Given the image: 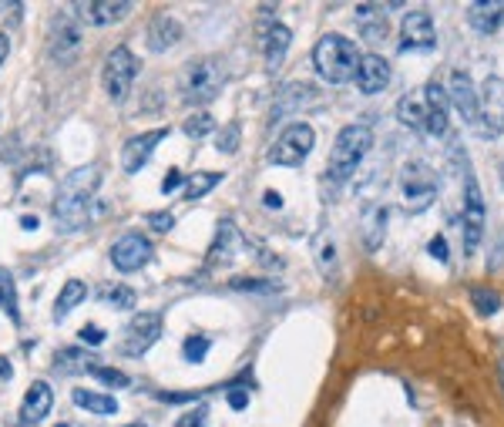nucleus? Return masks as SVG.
Here are the masks:
<instances>
[{
  "mask_svg": "<svg viewBox=\"0 0 504 427\" xmlns=\"http://www.w3.org/2000/svg\"><path fill=\"white\" fill-rule=\"evenodd\" d=\"M235 249H239V229H235V223L222 219L216 233V242H212L205 263H209V266H229L235 259Z\"/></svg>",
  "mask_w": 504,
  "mask_h": 427,
  "instance_id": "obj_22",
  "label": "nucleus"
},
{
  "mask_svg": "<svg viewBox=\"0 0 504 427\" xmlns=\"http://www.w3.org/2000/svg\"><path fill=\"white\" fill-rule=\"evenodd\" d=\"M81 340L84 343H95V347H98V343H104V330H98V326H84Z\"/></svg>",
  "mask_w": 504,
  "mask_h": 427,
  "instance_id": "obj_44",
  "label": "nucleus"
},
{
  "mask_svg": "<svg viewBox=\"0 0 504 427\" xmlns=\"http://www.w3.org/2000/svg\"><path fill=\"white\" fill-rule=\"evenodd\" d=\"M149 259H151V242L141 233H125L111 246V263H115L118 273H138Z\"/></svg>",
  "mask_w": 504,
  "mask_h": 427,
  "instance_id": "obj_14",
  "label": "nucleus"
},
{
  "mask_svg": "<svg viewBox=\"0 0 504 427\" xmlns=\"http://www.w3.org/2000/svg\"><path fill=\"white\" fill-rule=\"evenodd\" d=\"M128 427H149V424H128Z\"/></svg>",
  "mask_w": 504,
  "mask_h": 427,
  "instance_id": "obj_51",
  "label": "nucleus"
},
{
  "mask_svg": "<svg viewBox=\"0 0 504 427\" xmlns=\"http://www.w3.org/2000/svg\"><path fill=\"white\" fill-rule=\"evenodd\" d=\"M7 54H11V41H7V34L0 31V65L7 61Z\"/></svg>",
  "mask_w": 504,
  "mask_h": 427,
  "instance_id": "obj_47",
  "label": "nucleus"
},
{
  "mask_svg": "<svg viewBox=\"0 0 504 427\" xmlns=\"http://www.w3.org/2000/svg\"><path fill=\"white\" fill-rule=\"evenodd\" d=\"M501 380H504V363H501Z\"/></svg>",
  "mask_w": 504,
  "mask_h": 427,
  "instance_id": "obj_52",
  "label": "nucleus"
},
{
  "mask_svg": "<svg viewBox=\"0 0 504 427\" xmlns=\"http://www.w3.org/2000/svg\"><path fill=\"white\" fill-rule=\"evenodd\" d=\"M0 380H11V363L7 360H0Z\"/></svg>",
  "mask_w": 504,
  "mask_h": 427,
  "instance_id": "obj_48",
  "label": "nucleus"
},
{
  "mask_svg": "<svg viewBox=\"0 0 504 427\" xmlns=\"http://www.w3.org/2000/svg\"><path fill=\"white\" fill-rule=\"evenodd\" d=\"M477 135L494 141L504 132V81L501 78H487L485 91L477 95Z\"/></svg>",
  "mask_w": 504,
  "mask_h": 427,
  "instance_id": "obj_8",
  "label": "nucleus"
},
{
  "mask_svg": "<svg viewBox=\"0 0 504 427\" xmlns=\"http://www.w3.org/2000/svg\"><path fill=\"white\" fill-rule=\"evenodd\" d=\"M74 397V404L81 410H91V414H104V417H111V414H118V400L115 397H108V393H98V391H78L71 393Z\"/></svg>",
  "mask_w": 504,
  "mask_h": 427,
  "instance_id": "obj_28",
  "label": "nucleus"
},
{
  "mask_svg": "<svg viewBox=\"0 0 504 427\" xmlns=\"http://www.w3.org/2000/svg\"><path fill=\"white\" fill-rule=\"evenodd\" d=\"M229 408L246 410V408H249V393H246V391H229Z\"/></svg>",
  "mask_w": 504,
  "mask_h": 427,
  "instance_id": "obj_43",
  "label": "nucleus"
},
{
  "mask_svg": "<svg viewBox=\"0 0 504 427\" xmlns=\"http://www.w3.org/2000/svg\"><path fill=\"white\" fill-rule=\"evenodd\" d=\"M470 303H474V309H477L481 316H494V313L501 309V296L494 290H485V286H474V290H470Z\"/></svg>",
  "mask_w": 504,
  "mask_h": 427,
  "instance_id": "obj_32",
  "label": "nucleus"
},
{
  "mask_svg": "<svg viewBox=\"0 0 504 427\" xmlns=\"http://www.w3.org/2000/svg\"><path fill=\"white\" fill-rule=\"evenodd\" d=\"M54 367L61 370V374H84V370H95L98 363L95 357L81 350V347H71V350H61V354H54Z\"/></svg>",
  "mask_w": 504,
  "mask_h": 427,
  "instance_id": "obj_27",
  "label": "nucleus"
},
{
  "mask_svg": "<svg viewBox=\"0 0 504 427\" xmlns=\"http://www.w3.org/2000/svg\"><path fill=\"white\" fill-rule=\"evenodd\" d=\"M91 374L98 377L104 387H111V391H121V387H128V384H132V377L128 374H121V370H115V367H104V363H98Z\"/></svg>",
  "mask_w": 504,
  "mask_h": 427,
  "instance_id": "obj_35",
  "label": "nucleus"
},
{
  "mask_svg": "<svg viewBox=\"0 0 504 427\" xmlns=\"http://www.w3.org/2000/svg\"><path fill=\"white\" fill-rule=\"evenodd\" d=\"M353 81H356V88H360L363 95H380V91H386V85H390V61L377 51L360 54V65H356Z\"/></svg>",
  "mask_w": 504,
  "mask_h": 427,
  "instance_id": "obj_15",
  "label": "nucleus"
},
{
  "mask_svg": "<svg viewBox=\"0 0 504 427\" xmlns=\"http://www.w3.org/2000/svg\"><path fill=\"white\" fill-rule=\"evenodd\" d=\"M360 51L350 37L343 34H323L313 48V68L326 85H347L356 74Z\"/></svg>",
  "mask_w": 504,
  "mask_h": 427,
  "instance_id": "obj_2",
  "label": "nucleus"
},
{
  "mask_svg": "<svg viewBox=\"0 0 504 427\" xmlns=\"http://www.w3.org/2000/svg\"><path fill=\"white\" fill-rule=\"evenodd\" d=\"M209 347H212V343L205 340V337H188L182 347V357L188 360V363H202L205 354H209Z\"/></svg>",
  "mask_w": 504,
  "mask_h": 427,
  "instance_id": "obj_37",
  "label": "nucleus"
},
{
  "mask_svg": "<svg viewBox=\"0 0 504 427\" xmlns=\"http://www.w3.org/2000/svg\"><path fill=\"white\" fill-rule=\"evenodd\" d=\"M397 118L407 125V128H420L427 125V102H424V88L417 91H407L401 102H397Z\"/></svg>",
  "mask_w": 504,
  "mask_h": 427,
  "instance_id": "obj_26",
  "label": "nucleus"
},
{
  "mask_svg": "<svg viewBox=\"0 0 504 427\" xmlns=\"http://www.w3.org/2000/svg\"><path fill=\"white\" fill-rule=\"evenodd\" d=\"M134 11L132 0H95V4H84V14L91 24H118V20H125L128 14Z\"/></svg>",
  "mask_w": 504,
  "mask_h": 427,
  "instance_id": "obj_24",
  "label": "nucleus"
},
{
  "mask_svg": "<svg viewBox=\"0 0 504 427\" xmlns=\"http://www.w3.org/2000/svg\"><path fill=\"white\" fill-rule=\"evenodd\" d=\"M81 24L71 18L67 11H57L54 20H50V37H48V54L57 61V65H71V61H78V54H81Z\"/></svg>",
  "mask_w": 504,
  "mask_h": 427,
  "instance_id": "obj_9",
  "label": "nucleus"
},
{
  "mask_svg": "<svg viewBox=\"0 0 504 427\" xmlns=\"http://www.w3.org/2000/svg\"><path fill=\"white\" fill-rule=\"evenodd\" d=\"M468 20L477 34H498L504 27V4H494V0H474L468 7Z\"/></svg>",
  "mask_w": 504,
  "mask_h": 427,
  "instance_id": "obj_20",
  "label": "nucleus"
},
{
  "mask_svg": "<svg viewBox=\"0 0 504 427\" xmlns=\"http://www.w3.org/2000/svg\"><path fill=\"white\" fill-rule=\"evenodd\" d=\"M225 88V61L222 57H195L182 71V98L188 104L216 102Z\"/></svg>",
  "mask_w": 504,
  "mask_h": 427,
  "instance_id": "obj_4",
  "label": "nucleus"
},
{
  "mask_svg": "<svg viewBox=\"0 0 504 427\" xmlns=\"http://www.w3.org/2000/svg\"><path fill=\"white\" fill-rule=\"evenodd\" d=\"M162 337V316L158 313H138L132 324L125 326L121 333V354L125 357H145L151 347Z\"/></svg>",
  "mask_w": 504,
  "mask_h": 427,
  "instance_id": "obj_11",
  "label": "nucleus"
},
{
  "mask_svg": "<svg viewBox=\"0 0 504 427\" xmlns=\"http://www.w3.org/2000/svg\"><path fill=\"white\" fill-rule=\"evenodd\" d=\"M263 205H272V209H283V195H279V192H266V195H263Z\"/></svg>",
  "mask_w": 504,
  "mask_h": 427,
  "instance_id": "obj_46",
  "label": "nucleus"
},
{
  "mask_svg": "<svg viewBox=\"0 0 504 427\" xmlns=\"http://www.w3.org/2000/svg\"><path fill=\"white\" fill-rule=\"evenodd\" d=\"M437 48L434 18L427 11H410L401 24V51L407 54H427Z\"/></svg>",
  "mask_w": 504,
  "mask_h": 427,
  "instance_id": "obj_12",
  "label": "nucleus"
},
{
  "mask_svg": "<svg viewBox=\"0 0 504 427\" xmlns=\"http://www.w3.org/2000/svg\"><path fill=\"white\" fill-rule=\"evenodd\" d=\"M424 102H427V125H424V132L434 138H444L447 135V108H451V102H447V91L437 85V81H427L424 85Z\"/></svg>",
  "mask_w": 504,
  "mask_h": 427,
  "instance_id": "obj_16",
  "label": "nucleus"
},
{
  "mask_svg": "<svg viewBox=\"0 0 504 427\" xmlns=\"http://www.w3.org/2000/svg\"><path fill=\"white\" fill-rule=\"evenodd\" d=\"M202 421H205V410H192V414H185L182 421H179V427H202Z\"/></svg>",
  "mask_w": 504,
  "mask_h": 427,
  "instance_id": "obj_45",
  "label": "nucleus"
},
{
  "mask_svg": "<svg viewBox=\"0 0 504 427\" xmlns=\"http://www.w3.org/2000/svg\"><path fill=\"white\" fill-rule=\"evenodd\" d=\"M57 427H67V424H57Z\"/></svg>",
  "mask_w": 504,
  "mask_h": 427,
  "instance_id": "obj_53",
  "label": "nucleus"
},
{
  "mask_svg": "<svg viewBox=\"0 0 504 427\" xmlns=\"http://www.w3.org/2000/svg\"><path fill=\"white\" fill-rule=\"evenodd\" d=\"M501 182H504V162H501Z\"/></svg>",
  "mask_w": 504,
  "mask_h": 427,
  "instance_id": "obj_50",
  "label": "nucleus"
},
{
  "mask_svg": "<svg viewBox=\"0 0 504 427\" xmlns=\"http://www.w3.org/2000/svg\"><path fill=\"white\" fill-rule=\"evenodd\" d=\"M182 186V172L179 169H168V175H165V182H162V192H175V188Z\"/></svg>",
  "mask_w": 504,
  "mask_h": 427,
  "instance_id": "obj_42",
  "label": "nucleus"
},
{
  "mask_svg": "<svg viewBox=\"0 0 504 427\" xmlns=\"http://www.w3.org/2000/svg\"><path fill=\"white\" fill-rule=\"evenodd\" d=\"M98 186H101V165H81V169L67 172L65 182L57 186V195H54L57 223L65 225V229H81Z\"/></svg>",
  "mask_w": 504,
  "mask_h": 427,
  "instance_id": "obj_1",
  "label": "nucleus"
},
{
  "mask_svg": "<svg viewBox=\"0 0 504 427\" xmlns=\"http://www.w3.org/2000/svg\"><path fill=\"white\" fill-rule=\"evenodd\" d=\"M437 172L427 162H407L401 172V202L407 212H424L437 199Z\"/></svg>",
  "mask_w": 504,
  "mask_h": 427,
  "instance_id": "obj_5",
  "label": "nucleus"
},
{
  "mask_svg": "<svg viewBox=\"0 0 504 427\" xmlns=\"http://www.w3.org/2000/svg\"><path fill=\"white\" fill-rule=\"evenodd\" d=\"M239 138H242V128H239V125H225V128H218L216 132V149L222 155H235Z\"/></svg>",
  "mask_w": 504,
  "mask_h": 427,
  "instance_id": "obj_36",
  "label": "nucleus"
},
{
  "mask_svg": "<svg viewBox=\"0 0 504 427\" xmlns=\"http://www.w3.org/2000/svg\"><path fill=\"white\" fill-rule=\"evenodd\" d=\"M317 102V88L302 85V81H296V85H286L279 95H276V108H272V121L283 118V115H289L293 108H306V104Z\"/></svg>",
  "mask_w": 504,
  "mask_h": 427,
  "instance_id": "obj_23",
  "label": "nucleus"
},
{
  "mask_svg": "<svg viewBox=\"0 0 504 427\" xmlns=\"http://www.w3.org/2000/svg\"><path fill=\"white\" fill-rule=\"evenodd\" d=\"M356 31H360L363 41H370V44H380L386 37V31H390L384 4H360V7H356Z\"/></svg>",
  "mask_w": 504,
  "mask_h": 427,
  "instance_id": "obj_19",
  "label": "nucleus"
},
{
  "mask_svg": "<svg viewBox=\"0 0 504 427\" xmlns=\"http://www.w3.org/2000/svg\"><path fill=\"white\" fill-rule=\"evenodd\" d=\"M313 141H317L313 128L306 121H293L289 128H283L279 141L269 149V162L272 165H286V169H296V165L306 162V155L313 152Z\"/></svg>",
  "mask_w": 504,
  "mask_h": 427,
  "instance_id": "obj_7",
  "label": "nucleus"
},
{
  "mask_svg": "<svg viewBox=\"0 0 504 427\" xmlns=\"http://www.w3.org/2000/svg\"><path fill=\"white\" fill-rule=\"evenodd\" d=\"M289 44H293V31H289L286 24H272V27H269V34H266V41H263V54H266V68L269 71H276L279 65H283Z\"/></svg>",
  "mask_w": 504,
  "mask_h": 427,
  "instance_id": "obj_25",
  "label": "nucleus"
},
{
  "mask_svg": "<svg viewBox=\"0 0 504 427\" xmlns=\"http://www.w3.org/2000/svg\"><path fill=\"white\" fill-rule=\"evenodd\" d=\"M138 71H141V61L128 48H115V51L108 54V61L101 68V85H104L111 102L115 104L128 102V91H132Z\"/></svg>",
  "mask_w": 504,
  "mask_h": 427,
  "instance_id": "obj_6",
  "label": "nucleus"
},
{
  "mask_svg": "<svg viewBox=\"0 0 504 427\" xmlns=\"http://www.w3.org/2000/svg\"><path fill=\"white\" fill-rule=\"evenodd\" d=\"M447 102L457 108V115L468 121V125H477V91H474V85H470V78L464 71H454L451 74Z\"/></svg>",
  "mask_w": 504,
  "mask_h": 427,
  "instance_id": "obj_17",
  "label": "nucleus"
},
{
  "mask_svg": "<svg viewBox=\"0 0 504 427\" xmlns=\"http://www.w3.org/2000/svg\"><path fill=\"white\" fill-rule=\"evenodd\" d=\"M0 309L11 316V320H20L17 316V293H14V279H11V273L0 266Z\"/></svg>",
  "mask_w": 504,
  "mask_h": 427,
  "instance_id": "obj_33",
  "label": "nucleus"
},
{
  "mask_svg": "<svg viewBox=\"0 0 504 427\" xmlns=\"http://www.w3.org/2000/svg\"><path fill=\"white\" fill-rule=\"evenodd\" d=\"M168 128H151V132H138L132 135L125 145H121V169L128 172V175H138V172L149 165L151 152L165 141Z\"/></svg>",
  "mask_w": 504,
  "mask_h": 427,
  "instance_id": "obj_13",
  "label": "nucleus"
},
{
  "mask_svg": "<svg viewBox=\"0 0 504 427\" xmlns=\"http://www.w3.org/2000/svg\"><path fill=\"white\" fill-rule=\"evenodd\" d=\"M427 253L437 259V263H447L451 259V253H447V242H444V236H434V240L427 242Z\"/></svg>",
  "mask_w": 504,
  "mask_h": 427,
  "instance_id": "obj_40",
  "label": "nucleus"
},
{
  "mask_svg": "<svg viewBox=\"0 0 504 427\" xmlns=\"http://www.w3.org/2000/svg\"><path fill=\"white\" fill-rule=\"evenodd\" d=\"M212 128H216V118H212L209 111H195V115H188L185 125H182V132L188 138H205Z\"/></svg>",
  "mask_w": 504,
  "mask_h": 427,
  "instance_id": "obj_34",
  "label": "nucleus"
},
{
  "mask_svg": "<svg viewBox=\"0 0 504 427\" xmlns=\"http://www.w3.org/2000/svg\"><path fill=\"white\" fill-rule=\"evenodd\" d=\"M151 51H172L179 41H182V24L168 14H158V18L149 24V34H145Z\"/></svg>",
  "mask_w": 504,
  "mask_h": 427,
  "instance_id": "obj_21",
  "label": "nucleus"
},
{
  "mask_svg": "<svg viewBox=\"0 0 504 427\" xmlns=\"http://www.w3.org/2000/svg\"><path fill=\"white\" fill-rule=\"evenodd\" d=\"M373 145V132L367 125H347L340 128V135L333 141V152H330V162H326V182H350V175L360 169L363 155L370 152Z\"/></svg>",
  "mask_w": 504,
  "mask_h": 427,
  "instance_id": "obj_3",
  "label": "nucleus"
},
{
  "mask_svg": "<svg viewBox=\"0 0 504 427\" xmlns=\"http://www.w3.org/2000/svg\"><path fill=\"white\" fill-rule=\"evenodd\" d=\"M313 249H317V266H319V273L326 276V279H333L336 276V246H333V236L330 233H319L317 242H313Z\"/></svg>",
  "mask_w": 504,
  "mask_h": 427,
  "instance_id": "obj_31",
  "label": "nucleus"
},
{
  "mask_svg": "<svg viewBox=\"0 0 504 427\" xmlns=\"http://www.w3.org/2000/svg\"><path fill=\"white\" fill-rule=\"evenodd\" d=\"M101 300L111 303V307H134V290H128V286H108V290L101 293Z\"/></svg>",
  "mask_w": 504,
  "mask_h": 427,
  "instance_id": "obj_38",
  "label": "nucleus"
},
{
  "mask_svg": "<svg viewBox=\"0 0 504 427\" xmlns=\"http://www.w3.org/2000/svg\"><path fill=\"white\" fill-rule=\"evenodd\" d=\"M233 290L269 293V290H279V286H276V283H266V279H249V276H242V279H233Z\"/></svg>",
  "mask_w": 504,
  "mask_h": 427,
  "instance_id": "obj_39",
  "label": "nucleus"
},
{
  "mask_svg": "<svg viewBox=\"0 0 504 427\" xmlns=\"http://www.w3.org/2000/svg\"><path fill=\"white\" fill-rule=\"evenodd\" d=\"M50 404H54V391H50V384L44 380H34L27 393H24V404H20V421L24 424H37V421H44L50 414Z\"/></svg>",
  "mask_w": 504,
  "mask_h": 427,
  "instance_id": "obj_18",
  "label": "nucleus"
},
{
  "mask_svg": "<svg viewBox=\"0 0 504 427\" xmlns=\"http://www.w3.org/2000/svg\"><path fill=\"white\" fill-rule=\"evenodd\" d=\"M20 225H24V229H37V219H34V216H24Z\"/></svg>",
  "mask_w": 504,
  "mask_h": 427,
  "instance_id": "obj_49",
  "label": "nucleus"
},
{
  "mask_svg": "<svg viewBox=\"0 0 504 427\" xmlns=\"http://www.w3.org/2000/svg\"><path fill=\"white\" fill-rule=\"evenodd\" d=\"M149 225L155 229V233H168V229L175 225V219H172V212H151Z\"/></svg>",
  "mask_w": 504,
  "mask_h": 427,
  "instance_id": "obj_41",
  "label": "nucleus"
},
{
  "mask_svg": "<svg viewBox=\"0 0 504 427\" xmlns=\"http://www.w3.org/2000/svg\"><path fill=\"white\" fill-rule=\"evenodd\" d=\"M485 223H487V212H485V195L481 188L474 182V175H468L464 182V212H461V225H464V253L474 256L477 246L485 240Z\"/></svg>",
  "mask_w": 504,
  "mask_h": 427,
  "instance_id": "obj_10",
  "label": "nucleus"
},
{
  "mask_svg": "<svg viewBox=\"0 0 504 427\" xmlns=\"http://www.w3.org/2000/svg\"><path fill=\"white\" fill-rule=\"evenodd\" d=\"M222 179H225V172H195V175H188L185 179V199L195 202L202 195H209Z\"/></svg>",
  "mask_w": 504,
  "mask_h": 427,
  "instance_id": "obj_30",
  "label": "nucleus"
},
{
  "mask_svg": "<svg viewBox=\"0 0 504 427\" xmlns=\"http://www.w3.org/2000/svg\"><path fill=\"white\" fill-rule=\"evenodd\" d=\"M84 300H88V286H84L81 279H67L65 290L57 293V303H54V316L57 320H65L67 313L74 307H81Z\"/></svg>",
  "mask_w": 504,
  "mask_h": 427,
  "instance_id": "obj_29",
  "label": "nucleus"
}]
</instances>
